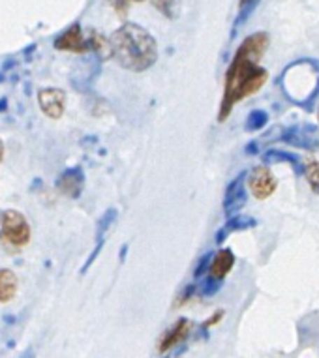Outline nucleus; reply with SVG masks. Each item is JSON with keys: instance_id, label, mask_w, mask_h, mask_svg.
Returning a JSON list of instances; mask_svg holds the SVG:
<instances>
[{"instance_id": "1", "label": "nucleus", "mask_w": 319, "mask_h": 358, "mask_svg": "<svg viewBox=\"0 0 319 358\" xmlns=\"http://www.w3.org/2000/svg\"><path fill=\"white\" fill-rule=\"evenodd\" d=\"M271 45V36L267 32H254L246 36L233 55L225 71L224 94L220 100L218 122H225L239 101L260 92L269 81V71L260 62Z\"/></svg>"}, {"instance_id": "2", "label": "nucleus", "mask_w": 319, "mask_h": 358, "mask_svg": "<svg viewBox=\"0 0 319 358\" xmlns=\"http://www.w3.org/2000/svg\"><path fill=\"white\" fill-rule=\"evenodd\" d=\"M109 40H111L113 59L125 70L141 73L150 70L158 62V43L141 24H120Z\"/></svg>"}, {"instance_id": "3", "label": "nucleus", "mask_w": 319, "mask_h": 358, "mask_svg": "<svg viewBox=\"0 0 319 358\" xmlns=\"http://www.w3.org/2000/svg\"><path fill=\"white\" fill-rule=\"evenodd\" d=\"M276 87L291 106L312 113L319 98V62L313 59L291 62L276 77Z\"/></svg>"}, {"instance_id": "4", "label": "nucleus", "mask_w": 319, "mask_h": 358, "mask_svg": "<svg viewBox=\"0 0 319 358\" xmlns=\"http://www.w3.org/2000/svg\"><path fill=\"white\" fill-rule=\"evenodd\" d=\"M280 141L304 152H318L319 150V128L316 124H293L280 129Z\"/></svg>"}, {"instance_id": "5", "label": "nucleus", "mask_w": 319, "mask_h": 358, "mask_svg": "<svg viewBox=\"0 0 319 358\" xmlns=\"http://www.w3.org/2000/svg\"><path fill=\"white\" fill-rule=\"evenodd\" d=\"M2 223H0V238L4 244L12 248H23L30 241V225L27 217L17 210L2 212Z\"/></svg>"}, {"instance_id": "6", "label": "nucleus", "mask_w": 319, "mask_h": 358, "mask_svg": "<svg viewBox=\"0 0 319 358\" xmlns=\"http://www.w3.org/2000/svg\"><path fill=\"white\" fill-rule=\"evenodd\" d=\"M246 180H248V171H241V173L225 186L224 214L227 220L236 216L239 210L246 205V199H248V184H246Z\"/></svg>"}, {"instance_id": "7", "label": "nucleus", "mask_w": 319, "mask_h": 358, "mask_svg": "<svg viewBox=\"0 0 319 358\" xmlns=\"http://www.w3.org/2000/svg\"><path fill=\"white\" fill-rule=\"evenodd\" d=\"M248 192L254 195L257 201L269 199L274 192H276V176L272 175V171L267 165H260L248 171Z\"/></svg>"}, {"instance_id": "8", "label": "nucleus", "mask_w": 319, "mask_h": 358, "mask_svg": "<svg viewBox=\"0 0 319 358\" xmlns=\"http://www.w3.org/2000/svg\"><path fill=\"white\" fill-rule=\"evenodd\" d=\"M55 188L68 199H79L85 189V171L83 167H68L59 175Z\"/></svg>"}, {"instance_id": "9", "label": "nucleus", "mask_w": 319, "mask_h": 358, "mask_svg": "<svg viewBox=\"0 0 319 358\" xmlns=\"http://www.w3.org/2000/svg\"><path fill=\"white\" fill-rule=\"evenodd\" d=\"M53 45L59 51H70V53H87V51H90L89 38L83 34V30L77 23L71 24L70 29H66L55 40Z\"/></svg>"}, {"instance_id": "10", "label": "nucleus", "mask_w": 319, "mask_h": 358, "mask_svg": "<svg viewBox=\"0 0 319 358\" xmlns=\"http://www.w3.org/2000/svg\"><path fill=\"white\" fill-rule=\"evenodd\" d=\"M38 106L49 118H60L66 109V94L60 88H42L38 92Z\"/></svg>"}, {"instance_id": "11", "label": "nucleus", "mask_w": 319, "mask_h": 358, "mask_svg": "<svg viewBox=\"0 0 319 358\" xmlns=\"http://www.w3.org/2000/svg\"><path fill=\"white\" fill-rule=\"evenodd\" d=\"M192 329H194L192 321L186 317H180L177 323L173 324L171 329L167 330L166 334L162 336V340H160V343H158V351L162 352V355H166V352L173 351L175 347H178L180 343H184V341L188 340V336H190V332H192Z\"/></svg>"}, {"instance_id": "12", "label": "nucleus", "mask_w": 319, "mask_h": 358, "mask_svg": "<svg viewBox=\"0 0 319 358\" xmlns=\"http://www.w3.org/2000/svg\"><path fill=\"white\" fill-rule=\"evenodd\" d=\"M235 253L231 252L229 248H220L218 252H214L213 263H211V268H208V278H213L216 282H222L227 278L233 266H235Z\"/></svg>"}, {"instance_id": "13", "label": "nucleus", "mask_w": 319, "mask_h": 358, "mask_svg": "<svg viewBox=\"0 0 319 358\" xmlns=\"http://www.w3.org/2000/svg\"><path fill=\"white\" fill-rule=\"evenodd\" d=\"M263 164L267 167H271V165H280V164H288L291 165V169L295 171L297 176L304 175V159H301V156H297V154L285 152V150H278V148H271V150H267L263 156Z\"/></svg>"}, {"instance_id": "14", "label": "nucleus", "mask_w": 319, "mask_h": 358, "mask_svg": "<svg viewBox=\"0 0 319 358\" xmlns=\"http://www.w3.org/2000/svg\"><path fill=\"white\" fill-rule=\"evenodd\" d=\"M255 225H257V220H255V217L246 216V214H236V216L229 217V220L220 227L218 233H216V244L222 246V244L227 241V236L229 235H233L236 231H248L252 229V227H255Z\"/></svg>"}, {"instance_id": "15", "label": "nucleus", "mask_w": 319, "mask_h": 358, "mask_svg": "<svg viewBox=\"0 0 319 358\" xmlns=\"http://www.w3.org/2000/svg\"><path fill=\"white\" fill-rule=\"evenodd\" d=\"M89 38V45L90 51L98 57L100 60L113 59V48H111V40H107L106 36L96 32V30H90V34L87 36Z\"/></svg>"}, {"instance_id": "16", "label": "nucleus", "mask_w": 319, "mask_h": 358, "mask_svg": "<svg viewBox=\"0 0 319 358\" xmlns=\"http://www.w3.org/2000/svg\"><path fill=\"white\" fill-rule=\"evenodd\" d=\"M17 293V278L12 271L0 268V302H10Z\"/></svg>"}, {"instance_id": "17", "label": "nucleus", "mask_w": 319, "mask_h": 358, "mask_svg": "<svg viewBox=\"0 0 319 358\" xmlns=\"http://www.w3.org/2000/svg\"><path fill=\"white\" fill-rule=\"evenodd\" d=\"M261 0H241L239 2V13H236L235 17V23H233V30H231V38H235L236 32H239V29L243 27L246 21L250 19V15L254 13V10L257 8V4H260Z\"/></svg>"}, {"instance_id": "18", "label": "nucleus", "mask_w": 319, "mask_h": 358, "mask_svg": "<svg viewBox=\"0 0 319 358\" xmlns=\"http://www.w3.org/2000/svg\"><path fill=\"white\" fill-rule=\"evenodd\" d=\"M153 6L158 10L162 15L169 21H175V19L180 17V12H183V0H150Z\"/></svg>"}, {"instance_id": "19", "label": "nucleus", "mask_w": 319, "mask_h": 358, "mask_svg": "<svg viewBox=\"0 0 319 358\" xmlns=\"http://www.w3.org/2000/svg\"><path fill=\"white\" fill-rule=\"evenodd\" d=\"M304 178L313 194L319 195V156H308L304 159Z\"/></svg>"}, {"instance_id": "20", "label": "nucleus", "mask_w": 319, "mask_h": 358, "mask_svg": "<svg viewBox=\"0 0 319 358\" xmlns=\"http://www.w3.org/2000/svg\"><path fill=\"white\" fill-rule=\"evenodd\" d=\"M117 208H109L104 212V216L98 220V225H96V242H106L107 233L113 227V223L117 222Z\"/></svg>"}, {"instance_id": "21", "label": "nucleus", "mask_w": 319, "mask_h": 358, "mask_svg": "<svg viewBox=\"0 0 319 358\" xmlns=\"http://www.w3.org/2000/svg\"><path fill=\"white\" fill-rule=\"evenodd\" d=\"M269 118L271 117H269L267 111H263V109H254L248 115V118H246V122H244V131H248V134L261 131L269 124Z\"/></svg>"}, {"instance_id": "22", "label": "nucleus", "mask_w": 319, "mask_h": 358, "mask_svg": "<svg viewBox=\"0 0 319 358\" xmlns=\"http://www.w3.org/2000/svg\"><path fill=\"white\" fill-rule=\"evenodd\" d=\"M220 289H222V282H216V280H213V278H205V280H201V283L197 285V293H199V296H214V294L218 293Z\"/></svg>"}, {"instance_id": "23", "label": "nucleus", "mask_w": 319, "mask_h": 358, "mask_svg": "<svg viewBox=\"0 0 319 358\" xmlns=\"http://www.w3.org/2000/svg\"><path fill=\"white\" fill-rule=\"evenodd\" d=\"M213 257H214V252H207L203 253L197 264H195L194 268V278L195 280H201L203 276H207L208 274V268H211V263H213Z\"/></svg>"}, {"instance_id": "24", "label": "nucleus", "mask_w": 319, "mask_h": 358, "mask_svg": "<svg viewBox=\"0 0 319 358\" xmlns=\"http://www.w3.org/2000/svg\"><path fill=\"white\" fill-rule=\"evenodd\" d=\"M195 296H199V293H197V285H195V283H190V285H186V287L183 289V293L178 294L173 308H180V306H186L190 300H194Z\"/></svg>"}, {"instance_id": "25", "label": "nucleus", "mask_w": 319, "mask_h": 358, "mask_svg": "<svg viewBox=\"0 0 319 358\" xmlns=\"http://www.w3.org/2000/svg\"><path fill=\"white\" fill-rule=\"evenodd\" d=\"M222 319H224V311H222V310L214 311L213 315H211V317H208L207 321H205V323L201 324V330H203V332H207L208 329H213V327H216V324H218L220 321H222Z\"/></svg>"}, {"instance_id": "26", "label": "nucleus", "mask_w": 319, "mask_h": 358, "mask_svg": "<svg viewBox=\"0 0 319 358\" xmlns=\"http://www.w3.org/2000/svg\"><path fill=\"white\" fill-rule=\"evenodd\" d=\"M244 152H246V156H257V154H260V143L250 141L248 145L244 147Z\"/></svg>"}, {"instance_id": "27", "label": "nucleus", "mask_w": 319, "mask_h": 358, "mask_svg": "<svg viewBox=\"0 0 319 358\" xmlns=\"http://www.w3.org/2000/svg\"><path fill=\"white\" fill-rule=\"evenodd\" d=\"M19 358H36V351L32 349V347H29V349H27V351H24Z\"/></svg>"}, {"instance_id": "28", "label": "nucleus", "mask_w": 319, "mask_h": 358, "mask_svg": "<svg viewBox=\"0 0 319 358\" xmlns=\"http://www.w3.org/2000/svg\"><path fill=\"white\" fill-rule=\"evenodd\" d=\"M6 107H8V100H6V98H2V100H0V113L4 111Z\"/></svg>"}, {"instance_id": "29", "label": "nucleus", "mask_w": 319, "mask_h": 358, "mask_svg": "<svg viewBox=\"0 0 319 358\" xmlns=\"http://www.w3.org/2000/svg\"><path fill=\"white\" fill-rule=\"evenodd\" d=\"M126 252H128V246H125V248H122V250H120V261H125Z\"/></svg>"}, {"instance_id": "30", "label": "nucleus", "mask_w": 319, "mask_h": 358, "mask_svg": "<svg viewBox=\"0 0 319 358\" xmlns=\"http://www.w3.org/2000/svg\"><path fill=\"white\" fill-rule=\"evenodd\" d=\"M2 154H4V148H2V143H0V159H2Z\"/></svg>"}, {"instance_id": "31", "label": "nucleus", "mask_w": 319, "mask_h": 358, "mask_svg": "<svg viewBox=\"0 0 319 358\" xmlns=\"http://www.w3.org/2000/svg\"><path fill=\"white\" fill-rule=\"evenodd\" d=\"M130 2H145V0H130Z\"/></svg>"}, {"instance_id": "32", "label": "nucleus", "mask_w": 319, "mask_h": 358, "mask_svg": "<svg viewBox=\"0 0 319 358\" xmlns=\"http://www.w3.org/2000/svg\"><path fill=\"white\" fill-rule=\"evenodd\" d=\"M318 118H319V109H318Z\"/></svg>"}, {"instance_id": "33", "label": "nucleus", "mask_w": 319, "mask_h": 358, "mask_svg": "<svg viewBox=\"0 0 319 358\" xmlns=\"http://www.w3.org/2000/svg\"><path fill=\"white\" fill-rule=\"evenodd\" d=\"M0 223H2V217H0Z\"/></svg>"}]
</instances>
